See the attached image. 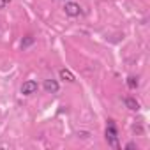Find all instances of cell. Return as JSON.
Segmentation results:
<instances>
[{
    "label": "cell",
    "instance_id": "4",
    "mask_svg": "<svg viewBox=\"0 0 150 150\" xmlns=\"http://www.w3.org/2000/svg\"><path fill=\"white\" fill-rule=\"evenodd\" d=\"M42 87H44V90H46L48 94H57L58 88H60L57 80H44V85H42Z\"/></svg>",
    "mask_w": 150,
    "mask_h": 150
},
{
    "label": "cell",
    "instance_id": "2",
    "mask_svg": "<svg viewBox=\"0 0 150 150\" xmlns=\"http://www.w3.org/2000/svg\"><path fill=\"white\" fill-rule=\"evenodd\" d=\"M64 11H65V14H67L69 18H78V16L83 13V11H81V6H80L78 2H65Z\"/></svg>",
    "mask_w": 150,
    "mask_h": 150
},
{
    "label": "cell",
    "instance_id": "5",
    "mask_svg": "<svg viewBox=\"0 0 150 150\" xmlns=\"http://www.w3.org/2000/svg\"><path fill=\"white\" fill-rule=\"evenodd\" d=\"M58 76H60V80H64V81H67V83H74V81H76L74 74H72L69 69H60V71H58Z\"/></svg>",
    "mask_w": 150,
    "mask_h": 150
},
{
    "label": "cell",
    "instance_id": "9",
    "mask_svg": "<svg viewBox=\"0 0 150 150\" xmlns=\"http://www.w3.org/2000/svg\"><path fill=\"white\" fill-rule=\"evenodd\" d=\"M9 2H11V0H0V9H4Z\"/></svg>",
    "mask_w": 150,
    "mask_h": 150
},
{
    "label": "cell",
    "instance_id": "1",
    "mask_svg": "<svg viewBox=\"0 0 150 150\" xmlns=\"http://www.w3.org/2000/svg\"><path fill=\"white\" fill-rule=\"evenodd\" d=\"M106 141L110 146L113 148H120V143H118V131H117V125L113 120H108V125H106Z\"/></svg>",
    "mask_w": 150,
    "mask_h": 150
},
{
    "label": "cell",
    "instance_id": "6",
    "mask_svg": "<svg viewBox=\"0 0 150 150\" xmlns=\"http://www.w3.org/2000/svg\"><path fill=\"white\" fill-rule=\"evenodd\" d=\"M124 104H125L129 110H132V111H138V110H139V103H138L136 99H132V97H124Z\"/></svg>",
    "mask_w": 150,
    "mask_h": 150
},
{
    "label": "cell",
    "instance_id": "8",
    "mask_svg": "<svg viewBox=\"0 0 150 150\" xmlns=\"http://www.w3.org/2000/svg\"><path fill=\"white\" fill-rule=\"evenodd\" d=\"M34 42H35L34 35H27V37H25V39L21 41V48H23V50H27V48H28V46H32Z\"/></svg>",
    "mask_w": 150,
    "mask_h": 150
},
{
    "label": "cell",
    "instance_id": "10",
    "mask_svg": "<svg viewBox=\"0 0 150 150\" xmlns=\"http://www.w3.org/2000/svg\"><path fill=\"white\" fill-rule=\"evenodd\" d=\"M125 148H136V143H132V141H131V143H127V145H125Z\"/></svg>",
    "mask_w": 150,
    "mask_h": 150
},
{
    "label": "cell",
    "instance_id": "7",
    "mask_svg": "<svg viewBox=\"0 0 150 150\" xmlns=\"http://www.w3.org/2000/svg\"><path fill=\"white\" fill-rule=\"evenodd\" d=\"M127 87H129L131 90H136V88L139 87V81H138V78H136V76H129V78H127Z\"/></svg>",
    "mask_w": 150,
    "mask_h": 150
},
{
    "label": "cell",
    "instance_id": "3",
    "mask_svg": "<svg viewBox=\"0 0 150 150\" xmlns=\"http://www.w3.org/2000/svg\"><path fill=\"white\" fill-rule=\"evenodd\" d=\"M37 88H39L37 81L28 80V81H25V83L21 85V94H23V96H32V94H35V92H37Z\"/></svg>",
    "mask_w": 150,
    "mask_h": 150
}]
</instances>
